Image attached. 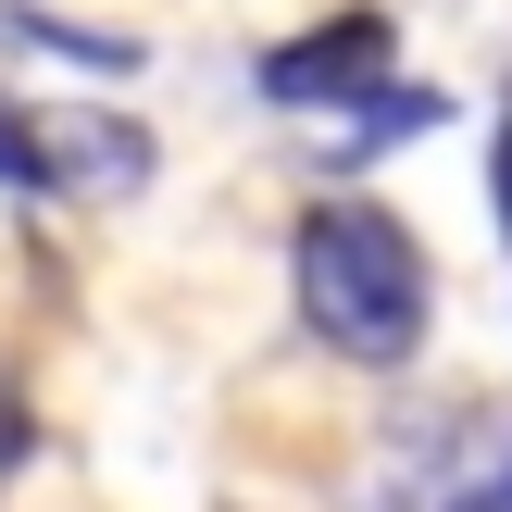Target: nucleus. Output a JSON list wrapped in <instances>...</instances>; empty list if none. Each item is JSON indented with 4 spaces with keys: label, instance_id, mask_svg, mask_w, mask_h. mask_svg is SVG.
Here are the masks:
<instances>
[{
    "label": "nucleus",
    "instance_id": "1",
    "mask_svg": "<svg viewBox=\"0 0 512 512\" xmlns=\"http://www.w3.org/2000/svg\"><path fill=\"white\" fill-rule=\"evenodd\" d=\"M425 313H438V275H425V238L388 213V200H313L300 213V325L350 363H413Z\"/></svg>",
    "mask_w": 512,
    "mask_h": 512
},
{
    "label": "nucleus",
    "instance_id": "2",
    "mask_svg": "<svg viewBox=\"0 0 512 512\" xmlns=\"http://www.w3.org/2000/svg\"><path fill=\"white\" fill-rule=\"evenodd\" d=\"M388 63H400L388 13H325V25H300V38H275L250 88H263L275 113H350V100L388 88Z\"/></svg>",
    "mask_w": 512,
    "mask_h": 512
},
{
    "label": "nucleus",
    "instance_id": "3",
    "mask_svg": "<svg viewBox=\"0 0 512 512\" xmlns=\"http://www.w3.org/2000/svg\"><path fill=\"white\" fill-rule=\"evenodd\" d=\"M0 188L13 200H50V125L25 100H0Z\"/></svg>",
    "mask_w": 512,
    "mask_h": 512
},
{
    "label": "nucleus",
    "instance_id": "4",
    "mask_svg": "<svg viewBox=\"0 0 512 512\" xmlns=\"http://www.w3.org/2000/svg\"><path fill=\"white\" fill-rule=\"evenodd\" d=\"M375 100H388V113L338 125V163H375V150H388V138H413V125H438V100H425V88H375Z\"/></svg>",
    "mask_w": 512,
    "mask_h": 512
},
{
    "label": "nucleus",
    "instance_id": "5",
    "mask_svg": "<svg viewBox=\"0 0 512 512\" xmlns=\"http://www.w3.org/2000/svg\"><path fill=\"white\" fill-rule=\"evenodd\" d=\"M13 463H25V400L0 388V475H13Z\"/></svg>",
    "mask_w": 512,
    "mask_h": 512
},
{
    "label": "nucleus",
    "instance_id": "6",
    "mask_svg": "<svg viewBox=\"0 0 512 512\" xmlns=\"http://www.w3.org/2000/svg\"><path fill=\"white\" fill-rule=\"evenodd\" d=\"M488 188H500V225H512V125H500V150H488Z\"/></svg>",
    "mask_w": 512,
    "mask_h": 512
},
{
    "label": "nucleus",
    "instance_id": "7",
    "mask_svg": "<svg viewBox=\"0 0 512 512\" xmlns=\"http://www.w3.org/2000/svg\"><path fill=\"white\" fill-rule=\"evenodd\" d=\"M463 512H500V488H488V500H463Z\"/></svg>",
    "mask_w": 512,
    "mask_h": 512
},
{
    "label": "nucleus",
    "instance_id": "8",
    "mask_svg": "<svg viewBox=\"0 0 512 512\" xmlns=\"http://www.w3.org/2000/svg\"><path fill=\"white\" fill-rule=\"evenodd\" d=\"M500 512H512V488H500Z\"/></svg>",
    "mask_w": 512,
    "mask_h": 512
}]
</instances>
